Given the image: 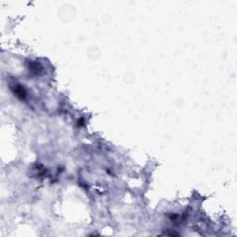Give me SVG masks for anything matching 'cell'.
Segmentation results:
<instances>
[{
	"mask_svg": "<svg viewBox=\"0 0 237 237\" xmlns=\"http://www.w3.org/2000/svg\"><path fill=\"white\" fill-rule=\"evenodd\" d=\"M14 93L18 96V97H21V98H24L26 96V92L24 90V88L21 87V85H16L14 87Z\"/></svg>",
	"mask_w": 237,
	"mask_h": 237,
	"instance_id": "obj_1",
	"label": "cell"
}]
</instances>
